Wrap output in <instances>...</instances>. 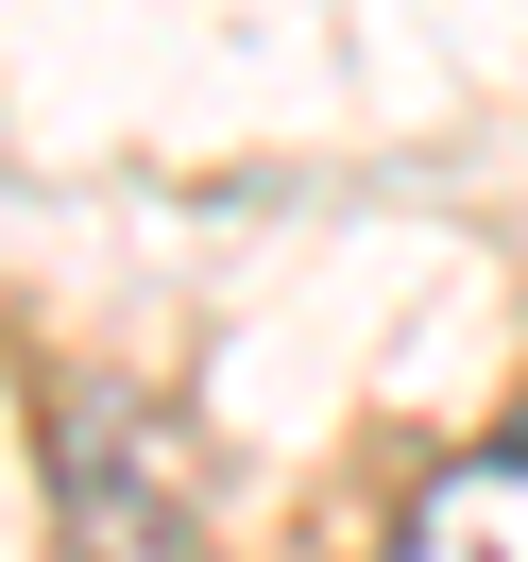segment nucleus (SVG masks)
Returning a JSON list of instances; mask_svg holds the SVG:
<instances>
[{
	"label": "nucleus",
	"instance_id": "obj_1",
	"mask_svg": "<svg viewBox=\"0 0 528 562\" xmlns=\"http://www.w3.org/2000/svg\"><path fill=\"white\" fill-rule=\"evenodd\" d=\"M52 494H69L86 562H188L205 546V460L154 392H69L52 409Z\"/></svg>",
	"mask_w": 528,
	"mask_h": 562
},
{
	"label": "nucleus",
	"instance_id": "obj_2",
	"mask_svg": "<svg viewBox=\"0 0 528 562\" xmlns=\"http://www.w3.org/2000/svg\"><path fill=\"white\" fill-rule=\"evenodd\" d=\"M392 562H528V426L460 443L443 477L392 512Z\"/></svg>",
	"mask_w": 528,
	"mask_h": 562
}]
</instances>
